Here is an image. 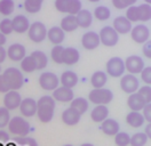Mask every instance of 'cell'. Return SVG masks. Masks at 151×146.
<instances>
[{"mask_svg": "<svg viewBox=\"0 0 151 146\" xmlns=\"http://www.w3.org/2000/svg\"><path fill=\"white\" fill-rule=\"evenodd\" d=\"M101 44L105 47H114L119 41V33L113 29V26H104L100 31Z\"/></svg>", "mask_w": 151, "mask_h": 146, "instance_id": "52a82bcc", "label": "cell"}, {"mask_svg": "<svg viewBox=\"0 0 151 146\" xmlns=\"http://www.w3.org/2000/svg\"><path fill=\"white\" fill-rule=\"evenodd\" d=\"M140 75L142 81L148 86H151V66H145L143 71L140 73Z\"/></svg>", "mask_w": 151, "mask_h": 146, "instance_id": "c3c4849f", "label": "cell"}, {"mask_svg": "<svg viewBox=\"0 0 151 146\" xmlns=\"http://www.w3.org/2000/svg\"><path fill=\"white\" fill-rule=\"evenodd\" d=\"M149 36H150V30L144 24H137L131 31V38L136 44H145L149 40Z\"/></svg>", "mask_w": 151, "mask_h": 146, "instance_id": "8fae6325", "label": "cell"}, {"mask_svg": "<svg viewBox=\"0 0 151 146\" xmlns=\"http://www.w3.org/2000/svg\"><path fill=\"white\" fill-rule=\"evenodd\" d=\"M48 30L46 29V25L41 22H35L30 25V29L28 31L29 39L36 44L42 42L47 38Z\"/></svg>", "mask_w": 151, "mask_h": 146, "instance_id": "8992f818", "label": "cell"}, {"mask_svg": "<svg viewBox=\"0 0 151 146\" xmlns=\"http://www.w3.org/2000/svg\"><path fill=\"white\" fill-rule=\"evenodd\" d=\"M80 118H81V114L79 112H77L75 109H72V107H68L62 113V121H63V123L66 125V126H70V127L71 126H76L80 121Z\"/></svg>", "mask_w": 151, "mask_h": 146, "instance_id": "44dd1931", "label": "cell"}, {"mask_svg": "<svg viewBox=\"0 0 151 146\" xmlns=\"http://www.w3.org/2000/svg\"><path fill=\"white\" fill-rule=\"evenodd\" d=\"M60 82L62 83V86L72 89L78 83V75L73 71H64L60 78Z\"/></svg>", "mask_w": 151, "mask_h": 146, "instance_id": "83f0119b", "label": "cell"}, {"mask_svg": "<svg viewBox=\"0 0 151 146\" xmlns=\"http://www.w3.org/2000/svg\"><path fill=\"white\" fill-rule=\"evenodd\" d=\"M63 146H72V145H70V144H66V145H63Z\"/></svg>", "mask_w": 151, "mask_h": 146, "instance_id": "6125c7cd", "label": "cell"}, {"mask_svg": "<svg viewBox=\"0 0 151 146\" xmlns=\"http://www.w3.org/2000/svg\"><path fill=\"white\" fill-rule=\"evenodd\" d=\"M137 0H111L112 6L117 9H125L134 6Z\"/></svg>", "mask_w": 151, "mask_h": 146, "instance_id": "7bdbcfd3", "label": "cell"}, {"mask_svg": "<svg viewBox=\"0 0 151 146\" xmlns=\"http://www.w3.org/2000/svg\"><path fill=\"white\" fill-rule=\"evenodd\" d=\"M6 57H7V50L2 46H0V64L6 59Z\"/></svg>", "mask_w": 151, "mask_h": 146, "instance_id": "db71d44e", "label": "cell"}, {"mask_svg": "<svg viewBox=\"0 0 151 146\" xmlns=\"http://www.w3.org/2000/svg\"><path fill=\"white\" fill-rule=\"evenodd\" d=\"M101 44L100 34L94 31H88L81 36V46L86 50H94Z\"/></svg>", "mask_w": 151, "mask_h": 146, "instance_id": "7c38bea8", "label": "cell"}, {"mask_svg": "<svg viewBox=\"0 0 151 146\" xmlns=\"http://www.w3.org/2000/svg\"><path fill=\"white\" fill-rule=\"evenodd\" d=\"M6 146H16V145H15L14 143H9V144H7Z\"/></svg>", "mask_w": 151, "mask_h": 146, "instance_id": "91938a15", "label": "cell"}, {"mask_svg": "<svg viewBox=\"0 0 151 146\" xmlns=\"http://www.w3.org/2000/svg\"><path fill=\"white\" fill-rule=\"evenodd\" d=\"M126 17L128 18L132 23L135 22H140V14H139V6H131L126 10Z\"/></svg>", "mask_w": 151, "mask_h": 146, "instance_id": "ab89813d", "label": "cell"}, {"mask_svg": "<svg viewBox=\"0 0 151 146\" xmlns=\"http://www.w3.org/2000/svg\"><path fill=\"white\" fill-rule=\"evenodd\" d=\"M77 22H78V25L81 29H88V27L92 25L93 23V17L94 15L88 10V9H81L77 15Z\"/></svg>", "mask_w": 151, "mask_h": 146, "instance_id": "cb8c5ba5", "label": "cell"}, {"mask_svg": "<svg viewBox=\"0 0 151 146\" xmlns=\"http://www.w3.org/2000/svg\"><path fill=\"white\" fill-rule=\"evenodd\" d=\"M16 143H19L22 146H38L37 142L32 137H19L16 138Z\"/></svg>", "mask_w": 151, "mask_h": 146, "instance_id": "7dc6e473", "label": "cell"}, {"mask_svg": "<svg viewBox=\"0 0 151 146\" xmlns=\"http://www.w3.org/2000/svg\"><path fill=\"white\" fill-rule=\"evenodd\" d=\"M126 122L131 128H140L144 125L145 119L141 112L139 111H131L126 115Z\"/></svg>", "mask_w": 151, "mask_h": 146, "instance_id": "603a6c76", "label": "cell"}, {"mask_svg": "<svg viewBox=\"0 0 151 146\" xmlns=\"http://www.w3.org/2000/svg\"><path fill=\"white\" fill-rule=\"evenodd\" d=\"M94 17L101 22L103 21H108L110 16H111V11L110 9L108 8L106 6H97L96 8L94 9V13H93Z\"/></svg>", "mask_w": 151, "mask_h": 146, "instance_id": "836d02e7", "label": "cell"}, {"mask_svg": "<svg viewBox=\"0 0 151 146\" xmlns=\"http://www.w3.org/2000/svg\"><path fill=\"white\" fill-rule=\"evenodd\" d=\"M144 132H145V135L148 136V138L151 139V122L145 126V128H144Z\"/></svg>", "mask_w": 151, "mask_h": 146, "instance_id": "11a10c76", "label": "cell"}, {"mask_svg": "<svg viewBox=\"0 0 151 146\" xmlns=\"http://www.w3.org/2000/svg\"><path fill=\"white\" fill-rule=\"evenodd\" d=\"M8 91H10L9 84H8V82L6 80L5 75H4V74H0V92L6 94V92H8Z\"/></svg>", "mask_w": 151, "mask_h": 146, "instance_id": "681fc988", "label": "cell"}, {"mask_svg": "<svg viewBox=\"0 0 151 146\" xmlns=\"http://www.w3.org/2000/svg\"><path fill=\"white\" fill-rule=\"evenodd\" d=\"M106 82H108V75L103 71H96L91 77V83L93 88H104Z\"/></svg>", "mask_w": 151, "mask_h": 146, "instance_id": "f1b7e54d", "label": "cell"}, {"mask_svg": "<svg viewBox=\"0 0 151 146\" xmlns=\"http://www.w3.org/2000/svg\"><path fill=\"white\" fill-rule=\"evenodd\" d=\"M25 47L21 44H13L7 49V56L14 62H21L25 57Z\"/></svg>", "mask_w": 151, "mask_h": 146, "instance_id": "ffe728a7", "label": "cell"}, {"mask_svg": "<svg viewBox=\"0 0 151 146\" xmlns=\"http://www.w3.org/2000/svg\"><path fill=\"white\" fill-rule=\"evenodd\" d=\"M131 137L125 131H119L114 136V144L117 146H128L131 145Z\"/></svg>", "mask_w": 151, "mask_h": 146, "instance_id": "8d00e7d4", "label": "cell"}, {"mask_svg": "<svg viewBox=\"0 0 151 146\" xmlns=\"http://www.w3.org/2000/svg\"><path fill=\"white\" fill-rule=\"evenodd\" d=\"M47 39L53 45H61L65 39V32L61 26H53L48 30Z\"/></svg>", "mask_w": 151, "mask_h": 146, "instance_id": "7402d4cb", "label": "cell"}, {"mask_svg": "<svg viewBox=\"0 0 151 146\" xmlns=\"http://www.w3.org/2000/svg\"><path fill=\"white\" fill-rule=\"evenodd\" d=\"M10 87V90H19L24 83V77L16 67H8L2 73Z\"/></svg>", "mask_w": 151, "mask_h": 146, "instance_id": "5b68a950", "label": "cell"}, {"mask_svg": "<svg viewBox=\"0 0 151 146\" xmlns=\"http://www.w3.org/2000/svg\"><path fill=\"white\" fill-rule=\"evenodd\" d=\"M80 58V53L73 47H66L63 53V64L65 65H75Z\"/></svg>", "mask_w": 151, "mask_h": 146, "instance_id": "484cf974", "label": "cell"}, {"mask_svg": "<svg viewBox=\"0 0 151 146\" xmlns=\"http://www.w3.org/2000/svg\"><path fill=\"white\" fill-rule=\"evenodd\" d=\"M109 115V109L106 105H96L91 112V119L96 123H102Z\"/></svg>", "mask_w": 151, "mask_h": 146, "instance_id": "d4e9b609", "label": "cell"}, {"mask_svg": "<svg viewBox=\"0 0 151 146\" xmlns=\"http://www.w3.org/2000/svg\"><path fill=\"white\" fill-rule=\"evenodd\" d=\"M6 41H7L6 36H5L4 33H1V32H0V46H4L5 44H6Z\"/></svg>", "mask_w": 151, "mask_h": 146, "instance_id": "9f6ffc18", "label": "cell"}, {"mask_svg": "<svg viewBox=\"0 0 151 146\" xmlns=\"http://www.w3.org/2000/svg\"><path fill=\"white\" fill-rule=\"evenodd\" d=\"M125 66L127 72L131 74H140L143 71L144 66V61L142 57L137 55H131L125 59Z\"/></svg>", "mask_w": 151, "mask_h": 146, "instance_id": "30bf717a", "label": "cell"}, {"mask_svg": "<svg viewBox=\"0 0 151 146\" xmlns=\"http://www.w3.org/2000/svg\"><path fill=\"white\" fill-rule=\"evenodd\" d=\"M147 104L148 103L145 102V99L142 97L137 91L134 92V94H131L128 96V98H127V106L129 107L131 111H139V112H141L145 107Z\"/></svg>", "mask_w": 151, "mask_h": 146, "instance_id": "d6986e66", "label": "cell"}, {"mask_svg": "<svg viewBox=\"0 0 151 146\" xmlns=\"http://www.w3.org/2000/svg\"><path fill=\"white\" fill-rule=\"evenodd\" d=\"M44 0H24V9L29 14H37L42 7Z\"/></svg>", "mask_w": 151, "mask_h": 146, "instance_id": "d6a6232c", "label": "cell"}, {"mask_svg": "<svg viewBox=\"0 0 151 146\" xmlns=\"http://www.w3.org/2000/svg\"><path fill=\"white\" fill-rule=\"evenodd\" d=\"M64 47L61 45L54 46L53 49L50 50V57L53 62L56 64H63V53H64Z\"/></svg>", "mask_w": 151, "mask_h": 146, "instance_id": "d590c367", "label": "cell"}, {"mask_svg": "<svg viewBox=\"0 0 151 146\" xmlns=\"http://www.w3.org/2000/svg\"><path fill=\"white\" fill-rule=\"evenodd\" d=\"M22 100L23 99H22V97H21L19 91L10 90L5 94V97H4V105H5L6 109H8L9 111L16 110L19 107Z\"/></svg>", "mask_w": 151, "mask_h": 146, "instance_id": "4fadbf2b", "label": "cell"}, {"mask_svg": "<svg viewBox=\"0 0 151 146\" xmlns=\"http://www.w3.org/2000/svg\"><path fill=\"white\" fill-rule=\"evenodd\" d=\"M142 54L144 55L147 58L151 59V40H148L145 44H143V47H142Z\"/></svg>", "mask_w": 151, "mask_h": 146, "instance_id": "f907efd6", "label": "cell"}, {"mask_svg": "<svg viewBox=\"0 0 151 146\" xmlns=\"http://www.w3.org/2000/svg\"><path fill=\"white\" fill-rule=\"evenodd\" d=\"M55 99L53 96H42L37 102V117L42 123H48L54 118Z\"/></svg>", "mask_w": 151, "mask_h": 146, "instance_id": "6da1fadb", "label": "cell"}, {"mask_svg": "<svg viewBox=\"0 0 151 146\" xmlns=\"http://www.w3.org/2000/svg\"><path fill=\"white\" fill-rule=\"evenodd\" d=\"M88 99L95 105H106L112 102L113 94L108 88H93L88 94Z\"/></svg>", "mask_w": 151, "mask_h": 146, "instance_id": "7a4b0ae2", "label": "cell"}, {"mask_svg": "<svg viewBox=\"0 0 151 146\" xmlns=\"http://www.w3.org/2000/svg\"><path fill=\"white\" fill-rule=\"evenodd\" d=\"M31 56L33 57L35 62H36V65H37V70H44L48 64V58L47 55L45 54L44 52L41 50H35Z\"/></svg>", "mask_w": 151, "mask_h": 146, "instance_id": "4dcf8cb0", "label": "cell"}, {"mask_svg": "<svg viewBox=\"0 0 151 146\" xmlns=\"http://www.w3.org/2000/svg\"><path fill=\"white\" fill-rule=\"evenodd\" d=\"M60 26L62 27V30L64 32H73V31H76L79 27L76 15H66V16H64L61 21Z\"/></svg>", "mask_w": 151, "mask_h": 146, "instance_id": "4316f807", "label": "cell"}, {"mask_svg": "<svg viewBox=\"0 0 151 146\" xmlns=\"http://www.w3.org/2000/svg\"><path fill=\"white\" fill-rule=\"evenodd\" d=\"M137 92L145 99V102H147L148 104L151 103V86L144 84V86H142V87L139 88Z\"/></svg>", "mask_w": 151, "mask_h": 146, "instance_id": "f6af8a7d", "label": "cell"}, {"mask_svg": "<svg viewBox=\"0 0 151 146\" xmlns=\"http://www.w3.org/2000/svg\"><path fill=\"white\" fill-rule=\"evenodd\" d=\"M148 139L145 132H136L131 137V146H145Z\"/></svg>", "mask_w": 151, "mask_h": 146, "instance_id": "74e56055", "label": "cell"}, {"mask_svg": "<svg viewBox=\"0 0 151 146\" xmlns=\"http://www.w3.org/2000/svg\"><path fill=\"white\" fill-rule=\"evenodd\" d=\"M113 29L119 33V34H127L131 33L132 31V22L126 17V16H118L113 19L112 23Z\"/></svg>", "mask_w": 151, "mask_h": 146, "instance_id": "2e32d148", "label": "cell"}, {"mask_svg": "<svg viewBox=\"0 0 151 146\" xmlns=\"http://www.w3.org/2000/svg\"><path fill=\"white\" fill-rule=\"evenodd\" d=\"M21 69L24 73H32L37 71V65H36V62L31 55L25 56L21 61Z\"/></svg>", "mask_w": 151, "mask_h": 146, "instance_id": "1f68e13d", "label": "cell"}, {"mask_svg": "<svg viewBox=\"0 0 151 146\" xmlns=\"http://www.w3.org/2000/svg\"><path fill=\"white\" fill-rule=\"evenodd\" d=\"M142 114H143V117L145 119V121H148V123H150L151 122V103L145 105V107L142 111Z\"/></svg>", "mask_w": 151, "mask_h": 146, "instance_id": "816d5d0a", "label": "cell"}, {"mask_svg": "<svg viewBox=\"0 0 151 146\" xmlns=\"http://www.w3.org/2000/svg\"><path fill=\"white\" fill-rule=\"evenodd\" d=\"M120 88L124 92L131 95V94H134L139 90L140 81L135 74H131V73L124 74L120 79Z\"/></svg>", "mask_w": 151, "mask_h": 146, "instance_id": "9c48e42d", "label": "cell"}, {"mask_svg": "<svg viewBox=\"0 0 151 146\" xmlns=\"http://www.w3.org/2000/svg\"><path fill=\"white\" fill-rule=\"evenodd\" d=\"M9 121H10L9 110L6 109L5 106L4 107H0V129L1 128H5L6 126H8Z\"/></svg>", "mask_w": 151, "mask_h": 146, "instance_id": "ee69618b", "label": "cell"}, {"mask_svg": "<svg viewBox=\"0 0 151 146\" xmlns=\"http://www.w3.org/2000/svg\"><path fill=\"white\" fill-rule=\"evenodd\" d=\"M70 5H71V0H55L54 2L55 9L62 14H69Z\"/></svg>", "mask_w": 151, "mask_h": 146, "instance_id": "60d3db41", "label": "cell"}, {"mask_svg": "<svg viewBox=\"0 0 151 146\" xmlns=\"http://www.w3.org/2000/svg\"><path fill=\"white\" fill-rule=\"evenodd\" d=\"M39 86L46 91H54L56 88H58L60 84V79L57 75L53 72H44L40 74L39 79Z\"/></svg>", "mask_w": 151, "mask_h": 146, "instance_id": "ba28073f", "label": "cell"}, {"mask_svg": "<svg viewBox=\"0 0 151 146\" xmlns=\"http://www.w3.org/2000/svg\"><path fill=\"white\" fill-rule=\"evenodd\" d=\"M9 140V134L2 129H0V143H4V142H8Z\"/></svg>", "mask_w": 151, "mask_h": 146, "instance_id": "f5cc1de1", "label": "cell"}, {"mask_svg": "<svg viewBox=\"0 0 151 146\" xmlns=\"http://www.w3.org/2000/svg\"><path fill=\"white\" fill-rule=\"evenodd\" d=\"M139 14H140V22H148L151 19V5L142 4L139 6Z\"/></svg>", "mask_w": 151, "mask_h": 146, "instance_id": "f35d334b", "label": "cell"}, {"mask_svg": "<svg viewBox=\"0 0 151 146\" xmlns=\"http://www.w3.org/2000/svg\"><path fill=\"white\" fill-rule=\"evenodd\" d=\"M81 9H83V5L80 0H71V5H70L68 15H77Z\"/></svg>", "mask_w": 151, "mask_h": 146, "instance_id": "bcb514c9", "label": "cell"}, {"mask_svg": "<svg viewBox=\"0 0 151 146\" xmlns=\"http://www.w3.org/2000/svg\"><path fill=\"white\" fill-rule=\"evenodd\" d=\"M80 146H94L93 144H91V143H84V144H81Z\"/></svg>", "mask_w": 151, "mask_h": 146, "instance_id": "6f0895ef", "label": "cell"}, {"mask_svg": "<svg viewBox=\"0 0 151 146\" xmlns=\"http://www.w3.org/2000/svg\"><path fill=\"white\" fill-rule=\"evenodd\" d=\"M0 72H1V66H0Z\"/></svg>", "mask_w": 151, "mask_h": 146, "instance_id": "e7e4bbea", "label": "cell"}, {"mask_svg": "<svg viewBox=\"0 0 151 146\" xmlns=\"http://www.w3.org/2000/svg\"><path fill=\"white\" fill-rule=\"evenodd\" d=\"M19 112L25 118L33 117L35 114H37V102L30 97L24 98L19 105Z\"/></svg>", "mask_w": 151, "mask_h": 146, "instance_id": "9a60e30c", "label": "cell"}, {"mask_svg": "<svg viewBox=\"0 0 151 146\" xmlns=\"http://www.w3.org/2000/svg\"><path fill=\"white\" fill-rule=\"evenodd\" d=\"M15 10V4L13 0H0V14L9 16Z\"/></svg>", "mask_w": 151, "mask_h": 146, "instance_id": "e575fe53", "label": "cell"}, {"mask_svg": "<svg viewBox=\"0 0 151 146\" xmlns=\"http://www.w3.org/2000/svg\"><path fill=\"white\" fill-rule=\"evenodd\" d=\"M0 146H4V145H2V144H1V143H0Z\"/></svg>", "mask_w": 151, "mask_h": 146, "instance_id": "be15d7a7", "label": "cell"}, {"mask_svg": "<svg viewBox=\"0 0 151 146\" xmlns=\"http://www.w3.org/2000/svg\"><path fill=\"white\" fill-rule=\"evenodd\" d=\"M145 1V4H149V5H151V0H144Z\"/></svg>", "mask_w": 151, "mask_h": 146, "instance_id": "94428289", "label": "cell"}, {"mask_svg": "<svg viewBox=\"0 0 151 146\" xmlns=\"http://www.w3.org/2000/svg\"><path fill=\"white\" fill-rule=\"evenodd\" d=\"M70 107L75 109L77 112H79L83 115L87 112L89 104H88V100L85 99L84 97H77V98H73V100L70 103Z\"/></svg>", "mask_w": 151, "mask_h": 146, "instance_id": "f546056e", "label": "cell"}, {"mask_svg": "<svg viewBox=\"0 0 151 146\" xmlns=\"http://www.w3.org/2000/svg\"><path fill=\"white\" fill-rule=\"evenodd\" d=\"M105 70L106 73L112 78H122L126 70L125 61L118 56L111 57L105 64Z\"/></svg>", "mask_w": 151, "mask_h": 146, "instance_id": "277c9868", "label": "cell"}, {"mask_svg": "<svg viewBox=\"0 0 151 146\" xmlns=\"http://www.w3.org/2000/svg\"><path fill=\"white\" fill-rule=\"evenodd\" d=\"M12 22H13V29H14V32L19 33V34L28 32L29 29H30V25H31V24H30L29 18L27 17L25 15H22V14L16 15L15 17L12 19Z\"/></svg>", "mask_w": 151, "mask_h": 146, "instance_id": "ac0fdd59", "label": "cell"}, {"mask_svg": "<svg viewBox=\"0 0 151 146\" xmlns=\"http://www.w3.org/2000/svg\"><path fill=\"white\" fill-rule=\"evenodd\" d=\"M0 32L4 33L5 36H8L12 32H14L12 19H9V18H4L2 21H0Z\"/></svg>", "mask_w": 151, "mask_h": 146, "instance_id": "b9f144b4", "label": "cell"}, {"mask_svg": "<svg viewBox=\"0 0 151 146\" xmlns=\"http://www.w3.org/2000/svg\"><path fill=\"white\" fill-rule=\"evenodd\" d=\"M53 98L60 103H71L75 98V95L71 88L61 86L53 91Z\"/></svg>", "mask_w": 151, "mask_h": 146, "instance_id": "5bb4252c", "label": "cell"}, {"mask_svg": "<svg viewBox=\"0 0 151 146\" xmlns=\"http://www.w3.org/2000/svg\"><path fill=\"white\" fill-rule=\"evenodd\" d=\"M89 2H99V1H101V0H88Z\"/></svg>", "mask_w": 151, "mask_h": 146, "instance_id": "680465c9", "label": "cell"}, {"mask_svg": "<svg viewBox=\"0 0 151 146\" xmlns=\"http://www.w3.org/2000/svg\"><path fill=\"white\" fill-rule=\"evenodd\" d=\"M8 130L12 135L17 137L28 136L30 132V123L21 117H14L8 123Z\"/></svg>", "mask_w": 151, "mask_h": 146, "instance_id": "3957f363", "label": "cell"}, {"mask_svg": "<svg viewBox=\"0 0 151 146\" xmlns=\"http://www.w3.org/2000/svg\"><path fill=\"white\" fill-rule=\"evenodd\" d=\"M100 129H101V131L103 132L104 135L114 137L119 132V130H120V125H119V122L117 120L108 118L101 123Z\"/></svg>", "mask_w": 151, "mask_h": 146, "instance_id": "e0dca14e", "label": "cell"}]
</instances>
